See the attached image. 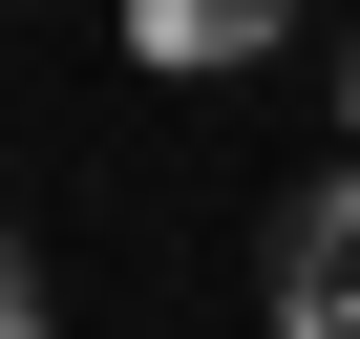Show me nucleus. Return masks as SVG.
Returning a JSON list of instances; mask_svg holds the SVG:
<instances>
[{
    "label": "nucleus",
    "mask_w": 360,
    "mask_h": 339,
    "mask_svg": "<svg viewBox=\"0 0 360 339\" xmlns=\"http://www.w3.org/2000/svg\"><path fill=\"white\" fill-rule=\"evenodd\" d=\"M127 43H148L169 85H212V64H255V43H297V0H127Z\"/></svg>",
    "instance_id": "f03ea898"
},
{
    "label": "nucleus",
    "mask_w": 360,
    "mask_h": 339,
    "mask_svg": "<svg viewBox=\"0 0 360 339\" xmlns=\"http://www.w3.org/2000/svg\"><path fill=\"white\" fill-rule=\"evenodd\" d=\"M318 85H339V148H360V43H339V64H318Z\"/></svg>",
    "instance_id": "20e7f679"
},
{
    "label": "nucleus",
    "mask_w": 360,
    "mask_h": 339,
    "mask_svg": "<svg viewBox=\"0 0 360 339\" xmlns=\"http://www.w3.org/2000/svg\"><path fill=\"white\" fill-rule=\"evenodd\" d=\"M0 339H43V255H22V234H0Z\"/></svg>",
    "instance_id": "7ed1b4c3"
},
{
    "label": "nucleus",
    "mask_w": 360,
    "mask_h": 339,
    "mask_svg": "<svg viewBox=\"0 0 360 339\" xmlns=\"http://www.w3.org/2000/svg\"><path fill=\"white\" fill-rule=\"evenodd\" d=\"M276 339H360V170H297V212H276Z\"/></svg>",
    "instance_id": "f257e3e1"
}]
</instances>
